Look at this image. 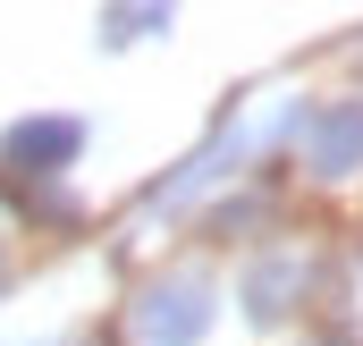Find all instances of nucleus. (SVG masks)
<instances>
[{"instance_id": "1", "label": "nucleus", "mask_w": 363, "mask_h": 346, "mask_svg": "<svg viewBox=\"0 0 363 346\" xmlns=\"http://www.w3.org/2000/svg\"><path fill=\"white\" fill-rule=\"evenodd\" d=\"M68 144H77V127H26V135H17L9 152H17V161H60Z\"/></svg>"}]
</instances>
